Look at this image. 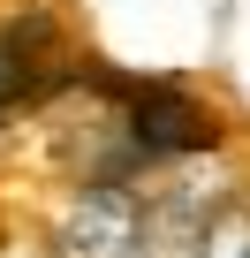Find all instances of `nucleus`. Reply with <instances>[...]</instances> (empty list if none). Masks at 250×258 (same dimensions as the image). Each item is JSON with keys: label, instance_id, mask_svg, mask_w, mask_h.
I'll return each instance as SVG.
<instances>
[{"label": "nucleus", "instance_id": "f03ea898", "mask_svg": "<svg viewBox=\"0 0 250 258\" xmlns=\"http://www.w3.org/2000/svg\"><path fill=\"white\" fill-rule=\"evenodd\" d=\"M129 137H137L144 160L152 152H197V145H212V114L190 91L144 84V91H129Z\"/></svg>", "mask_w": 250, "mask_h": 258}, {"label": "nucleus", "instance_id": "f257e3e1", "mask_svg": "<svg viewBox=\"0 0 250 258\" xmlns=\"http://www.w3.org/2000/svg\"><path fill=\"white\" fill-rule=\"evenodd\" d=\"M137 250H144V213L121 182H91L53 228V258H137Z\"/></svg>", "mask_w": 250, "mask_h": 258}, {"label": "nucleus", "instance_id": "7ed1b4c3", "mask_svg": "<svg viewBox=\"0 0 250 258\" xmlns=\"http://www.w3.org/2000/svg\"><path fill=\"white\" fill-rule=\"evenodd\" d=\"M197 258H250V213L212 220V235H197Z\"/></svg>", "mask_w": 250, "mask_h": 258}]
</instances>
